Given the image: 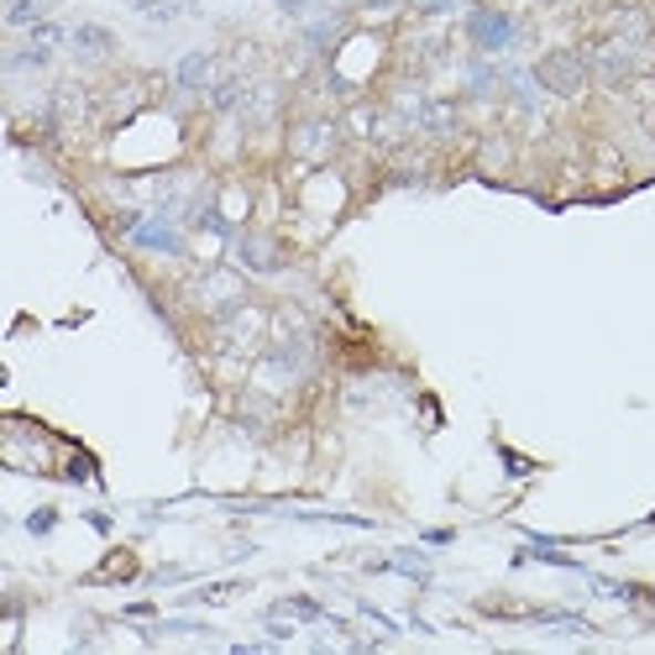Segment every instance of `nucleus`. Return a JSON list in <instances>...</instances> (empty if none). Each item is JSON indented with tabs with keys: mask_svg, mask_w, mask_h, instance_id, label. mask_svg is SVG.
Segmentation results:
<instances>
[{
	"mask_svg": "<svg viewBox=\"0 0 655 655\" xmlns=\"http://www.w3.org/2000/svg\"><path fill=\"white\" fill-rule=\"evenodd\" d=\"M545 80L557 84V90H572L576 74H572V63H566V59H551V63H545Z\"/></svg>",
	"mask_w": 655,
	"mask_h": 655,
	"instance_id": "1",
	"label": "nucleus"
}]
</instances>
